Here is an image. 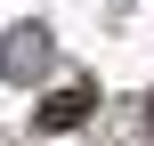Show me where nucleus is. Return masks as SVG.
I'll use <instances>...</instances> for the list:
<instances>
[{"mask_svg": "<svg viewBox=\"0 0 154 146\" xmlns=\"http://www.w3.org/2000/svg\"><path fill=\"white\" fill-rule=\"evenodd\" d=\"M81 114H97V81H73V89H57V98L32 114V130H41V138H57V130H73Z\"/></svg>", "mask_w": 154, "mask_h": 146, "instance_id": "1", "label": "nucleus"}, {"mask_svg": "<svg viewBox=\"0 0 154 146\" xmlns=\"http://www.w3.org/2000/svg\"><path fill=\"white\" fill-rule=\"evenodd\" d=\"M41 57H49V41H41V33H16V41L0 49V65H8V81H32L24 65H41Z\"/></svg>", "mask_w": 154, "mask_h": 146, "instance_id": "2", "label": "nucleus"}]
</instances>
